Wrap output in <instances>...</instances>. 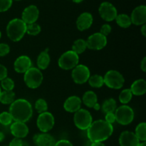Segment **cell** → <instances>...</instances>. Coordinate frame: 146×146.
Instances as JSON below:
<instances>
[{
	"label": "cell",
	"instance_id": "cell-1",
	"mask_svg": "<svg viewBox=\"0 0 146 146\" xmlns=\"http://www.w3.org/2000/svg\"><path fill=\"white\" fill-rule=\"evenodd\" d=\"M86 131L90 142H103L111 136L113 133V126L105 120H97L92 122Z\"/></svg>",
	"mask_w": 146,
	"mask_h": 146
},
{
	"label": "cell",
	"instance_id": "cell-2",
	"mask_svg": "<svg viewBox=\"0 0 146 146\" xmlns=\"http://www.w3.org/2000/svg\"><path fill=\"white\" fill-rule=\"evenodd\" d=\"M9 113L11 114L13 121L26 123L32 116V106L27 100L19 98L14 100L10 105Z\"/></svg>",
	"mask_w": 146,
	"mask_h": 146
},
{
	"label": "cell",
	"instance_id": "cell-3",
	"mask_svg": "<svg viewBox=\"0 0 146 146\" xmlns=\"http://www.w3.org/2000/svg\"><path fill=\"white\" fill-rule=\"evenodd\" d=\"M27 32V24L21 19H14L7 26V34L11 41L17 42L22 39Z\"/></svg>",
	"mask_w": 146,
	"mask_h": 146
},
{
	"label": "cell",
	"instance_id": "cell-4",
	"mask_svg": "<svg viewBox=\"0 0 146 146\" xmlns=\"http://www.w3.org/2000/svg\"><path fill=\"white\" fill-rule=\"evenodd\" d=\"M44 76L41 70L35 67H31L24 73V81L27 86L35 89L41 85Z\"/></svg>",
	"mask_w": 146,
	"mask_h": 146
},
{
	"label": "cell",
	"instance_id": "cell-5",
	"mask_svg": "<svg viewBox=\"0 0 146 146\" xmlns=\"http://www.w3.org/2000/svg\"><path fill=\"white\" fill-rule=\"evenodd\" d=\"M104 81V84L112 89H121L125 82L123 76L115 70H110L106 72Z\"/></svg>",
	"mask_w": 146,
	"mask_h": 146
},
{
	"label": "cell",
	"instance_id": "cell-6",
	"mask_svg": "<svg viewBox=\"0 0 146 146\" xmlns=\"http://www.w3.org/2000/svg\"><path fill=\"white\" fill-rule=\"evenodd\" d=\"M114 113L115 116V121L122 125H127L131 123L133 121L135 115L132 108L127 105H123L118 107L116 108Z\"/></svg>",
	"mask_w": 146,
	"mask_h": 146
},
{
	"label": "cell",
	"instance_id": "cell-7",
	"mask_svg": "<svg viewBox=\"0 0 146 146\" xmlns=\"http://www.w3.org/2000/svg\"><path fill=\"white\" fill-rule=\"evenodd\" d=\"M74 121L75 125L78 129L86 131L92 123L93 118L89 111L81 108L74 114Z\"/></svg>",
	"mask_w": 146,
	"mask_h": 146
},
{
	"label": "cell",
	"instance_id": "cell-8",
	"mask_svg": "<svg viewBox=\"0 0 146 146\" xmlns=\"http://www.w3.org/2000/svg\"><path fill=\"white\" fill-rule=\"evenodd\" d=\"M79 62V56L72 50L64 53L58 58V66L64 70H71L75 68Z\"/></svg>",
	"mask_w": 146,
	"mask_h": 146
},
{
	"label": "cell",
	"instance_id": "cell-9",
	"mask_svg": "<svg viewBox=\"0 0 146 146\" xmlns=\"http://www.w3.org/2000/svg\"><path fill=\"white\" fill-rule=\"evenodd\" d=\"M55 119L50 112H44L38 115L36 120V125L42 133H47L51 131L54 126Z\"/></svg>",
	"mask_w": 146,
	"mask_h": 146
},
{
	"label": "cell",
	"instance_id": "cell-10",
	"mask_svg": "<svg viewBox=\"0 0 146 146\" xmlns=\"http://www.w3.org/2000/svg\"><path fill=\"white\" fill-rule=\"evenodd\" d=\"M91 76L90 70L86 66L80 64L77 65L75 68H73L71 73V77L74 82L77 84H84L87 82Z\"/></svg>",
	"mask_w": 146,
	"mask_h": 146
},
{
	"label": "cell",
	"instance_id": "cell-11",
	"mask_svg": "<svg viewBox=\"0 0 146 146\" xmlns=\"http://www.w3.org/2000/svg\"><path fill=\"white\" fill-rule=\"evenodd\" d=\"M87 48L91 50L98 51L106 47L107 45V37L101 34L100 32L95 33L90 36L86 40Z\"/></svg>",
	"mask_w": 146,
	"mask_h": 146
},
{
	"label": "cell",
	"instance_id": "cell-12",
	"mask_svg": "<svg viewBox=\"0 0 146 146\" xmlns=\"http://www.w3.org/2000/svg\"><path fill=\"white\" fill-rule=\"evenodd\" d=\"M98 12L101 18L106 21H113L118 15L116 8L108 1L101 3L98 8Z\"/></svg>",
	"mask_w": 146,
	"mask_h": 146
},
{
	"label": "cell",
	"instance_id": "cell-13",
	"mask_svg": "<svg viewBox=\"0 0 146 146\" xmlns=\"http://www.w3.org/2000/svg\"><path fill=\"white\" fill-rule=\"evenodd\" d=\"M39 11L35 5H29L26 7L21 14V20L26 24H34L38 19Z\"/></svg>",
	"mask_w": 146,
	"mask_h": 146
},
{
	"label": "cell",
	"instance_id": "cell-14",
	"mask_svg": "<svg viewBox=\"0 0 146 146\" xmlns=\"http://www.w3.org/2000/svg\"><path fill=\"white\" fill-rule=\"evenodd\" d=\"M131 20L132 24L140 26L145 24L146 22V7L141 5L135 7L131 13Z\"/></svg>",
	"mask_w": 146,
	"mask_h": 146
},
{
	"label": "cell",
	"instance_id": "cell-15",
	"mask_svg": "<svg viewBox=\"0 0 146 146\" xmlns=\"http://www.w3.org/2000/svg\"><path fill=\"white\" fill-rule=\"evenodd\" d=\"M32 65L31 60L28 56L22 55L19 56L15 60L14 68L16 72L19 74H24L27 70L29 69Z\"/></svg>",
	"mask_w": 146,
	"mask_h": 146
},
{
	"label": "cell",
	"instance_id": "cell-16",
	"mask_svg": "<svg viewBox=\"0 0 146 146\" xmlns=\"http://www.w3.org/2000/svg\"><path fill=\"white\" fill-rule=\"evenodd\" d=\"M119 143L121 146H138L140 141L133 132L126 131L120 135Z\"/></svg>",
	"mask_w": 146,
	"mask_h": 146
},
{
	"label": "cell",
	"instance_id": "cell-17",
	"mask_svg": "<svg viewBox=\"0 0 146 146\" xmlns=\"http://www.w3.org/2000/svg\"><path fill=\"white\" fill-rule=\"evenodd\" d=\"M10 131L15 138H24L27 137L29 133V128L25 123L14 121L11 124Z\"/></svg>",
	"mask_w": 146,
	"mask_h": 146
},
{
	"label": "cell",
	"instance_id": "cell-18",
	"mask_svg": "<svg viewBox=\"0 0 146 146\" xmlns=\"http://www.w3.org/2000/svg\"><path fill=\"white\" fill-rule=\"evenodd\" d=\"M93 16L89 12H84L80 14L76 20V27L79 31H83L88 29L93 24Z\"/></svg>",
	"mask_w": 146,
	"mask_h": 146
},
{
	"label": "cell",
	"instance_id": "cell-19",
	"mask_svg": "<svg viewBox=\"0 0 146 146\" xmlns=\"http://www.w3.org/2000/svg\"><path fill=\"white\" fill-rule=\"evenodd\" d=\"M81 98L76 96H72L67 98L64 104V108L68 113H76L81 109Z\"/></svg>",
	"mask_w": 146,
	"mask_h": 146
},
{
	"label": "cell",
	"instance_id": "cell-20",
	"mask_svg": "<svg viewBox=\"0 0 146 146\" xmlns=\"http://www.w3.org/2000/svg\"><path fill=\"white\" fill-rule=\"evenodd\" d=\"M33 140L36 146H54L56 143L54 137L47 133L36 134L34 135Z\"/></svg>",
	"mask_w": 146,
	"mask_h": 146
},
{
	"label": "cell",
	"instance_id": "cell-21",
	"mask_svg": "<svg viewBox=\"0 0 146 146\" xmlns=\"http://www.w3.org/2000/svg\"><path fill=\"white\" fill-rule=\"evenodd\" d=\"M131 91L133 95L143 96L146 93V81L144 79H138L134 81L131 86Z\"/></svg>",
	"mask_w": 146,
	"mask_h": 146
},
{
	"label": "cell",
	"instance_id": "cell-22",
	"mask_svg": "<svg viewBox=\"0 0 146 146\" xmlns=\"http://www.w3.org/2000/svg\"><path fill=\"white\" fill-rule=\"evenodd\" d=\"M51 61L50 56L48 53V50L42 51L38 56L36 60V64L39 70H45L48 67Z\"/></svg>",
	"mask_w": 146,
	"mask_h": 146
},
{
	"label": "cell",
	"instance_id": "cell-23",
	"mask_svg": "<svg viewBox=\"0 0 146 146\" xmlns=\"http://www.w3.org/2000/svg\"><path fill=\"white\" fill-rule=\"evenodd\" d=\"M81 101L88 108H93L94 105L98 103V97L95 92L92 91H88L84 93Z\"/></svg>",
	"mask_w": 146,
	"mask_h": 146
},
{
	"label": "cell",
	"instance_id": "cell-24",
	"mask_svg": "<svg viewBox=\"0 0 146 146\" xmlns=\"http://www.w3.org/2000/svg\"><path fill=\"white\" fill-rule=\"evenodd\" d=\"M15 93L13 91H1L0 94V102L4 105H11L14 101Z\"/></svg>",
	"mask_w": 146,
	"mask_h": 146
},
{
	"label": "cell",
	"instance_id": "cell-25",
	"mask_svg": "<svg viewBox=\"0 0 146 146\" xmlns=\"http://www.w3.org/2000/svg\"><path fill=\"white\" fill-rule=\"evenodd\" d=\"M115 21L120 27L124 29L128 28L132 24L131 17L125 14H121L117 15Z\"/></svg>",
	"mask_w": 146,
	"mask_h": 146
},
{
	"label": "cell",
	"instance_id": "cell-26",
	"mask_svg": "<svg viewBox=\"0 0 146 146\" xmlns=\"http://www.w3.org/2000/svg\"><path fill=\"white\" fill-rule=\"evenodd\" d=\"M102 111L105 113H114L117 108L116 101L113 98H108L106 100L102 105Z\"/></svg>",
	"mask_w": 146,
	"mask_h": 146
},
{
	"label": "cell",
	"instance_id": "cell-27",
	"mask_svg": "<svg viewBox=\"0 0 146 146\" xmlns=\"http://www.w3.org/2000/svg\"><path fill=\"white\" fill-rule=\"evenodd\" d=\"M86 48V41L82 38H78L76 40L72 46V51L78 55L84 53Z\"/></svg>",
	"mask_w": 146,
	"mask_h": 146
},
{
	"label": "cell",
	"instance_id": "cell-28",
	"mask_svg": "<svg viewBox=\"0 0 146 146\" xmlns=\"http://www.w3.org/2000/svg\"><path fill=\"white\" fill-rule=\"evenodd\" d=\"M88 84L93 88H101L104 85V77L98 74H95L89 77L88 80Z\"/></svg>",
	"mask_w": 146,
	"mask_h": 146
},
{
	"label": "cell",
	"instance_id": "cell-29",
	"mask_svg": "<svg viewBox=\"0 0 146 146\" xmlns=\"http://www.w3.org/2000/svg\"><path fill=\"white\" fill-rule=\"evenodd\" d=\"M134 133L135 134L136 137L140 141H146V123L145 122L141 123L138 124L135 128V131Z\"/></svg>",
	"mask_w": 146,
	"mask_h": 146
},
{
	"label": "cell",
	"instance_id": "cell-30",
	"mask_svg": "<svg viewBox=\"0 0 146 146\" xmlns=\"http://www.w3.org/2000/svg\"><path fill=\"white\" fill-rule=\"evenodd\" d=\"M133 94L130 88H125L121 92L119 95V101L123 105L128 104L131 101Z\"/></svg>",
	"mask_w": 146,
	"mask_h": 146
},
{
	"label": "cell",
	"instance_id": "cell-31",
	"mask_svg": "<svg viewBox=\"0 0 146 146\" xmlns=\"http://www.w3.org/2000/svg\"><path fill=\"white\" fill-rule=\"evenodd\" d=\"M35 109L39 114L46 112L48 109V104L46 101L43 98H39L37 100L35 103Z\"/></svg>",
	"mask_w": 146,
	"mask_h": 146
},
{
	"label": "cell",
	"instance_id": "cell-32",
	"mask_svg": "<svg viewBox=\"0 0 146 146\" xmlns=\"http://www.w3.org/2000/svg\"><path fill=\"white\" fill-rule=\"evenodd\" d=\"M41 27L38 25V24H27V32L29 35L31 36H36L41 32Z\"/></svg>",
	"mask_w": 146,
	"mask_h": 146
},
{
	"label": "cell",
	"instance_id": "cell-33",
	"mask_svg": "<svg viewBox=\"0 0 146 146\" xmlns=\"http://www.w3.org/2000/svg\"><path fill=\"white\" fill-rule=\"evenodd\" d=\"M14 86V81L11 78L7 77L1 81V87L4 91H13Z\"/></svg>",
	"mask_w": 146,
	"mask_h": 146
},
{
	"label": "cell",
	"instance_id": "cell-34",
	"mask_svg": "<svg viewBox=\"0 0 146 146\" xmlns=\"http://www.w3.org/2000/svg\"><path fill=\"white\" fill-rule=\"evenodd\" d=\"M12 117H11V114L9 112H2L0 113V123L3 125H11L12 123Z\"/></svg>",
	"mask_w": 146,
	"mask_h": 146
},
{
	"label": "cell",
	"instance_id": "cell-35",
	"mask_svg": "<svg viewBox=\"0 0 146 146\" xmlns=\"http://www.w3.org/2000/svg\"><path fill=\"white\" fill-rule=\"evenodd\" d=\"M12 5V0H0V12H4L9 9Z\"/></svg>",
	"mask_w": 146,
	"mask_h": 146
},
{
	"label": "cell",
	"instance_id": "cell-36",
	"mask_svg": "<svg viewBox=\"0 0 146 146\" xmlns=\"http://www.w3.org/2000/svg\"><path fill=\"white\" fill-rule=\"evenodd\" d=\"M10 52L9 46L5 43L0 44V56L3 57L7 56Z\"/></svg>",
	"mask_w": 146,
	"mask_h": 146
},
{
	"label": "cell",
	"instance_id": "cell-37",
	"mask_svg": "<svg viewBox=\"0 0 146 146\" xmlns=\"http://www.w3.org/2000/svg\"><path fill=\"white\" fill-rule=\"evenodd\" d=\"M111 30L112 29H111V26L108 24H105L101 27V29H100V33L105 36H107L111 32Z\"/></svg>",
	"mask_w": 146,
	"mask_h": 146
},
{
	"label": "cell",
	"instance_id": "cell-38",
	"mask_svg": "<svg viewBox=\"0 0 146 146\" xmlns=\"http://www.w3.org/2000/svg\"><path fill=\"white\" fill-rule=\"evenodd\" d=\"M105 121H106L108 123L112 125L113 123L115 122V113H106Z\"/></svg>",
	"mask_w": 146,
	"mask_h": 146
},
{
	"label": "cell",
	"instance_id": "cell-39",
	"mask_svg": "<svg viewBox=\"0 0 146 146\" xmlns=\"http://www.w3.org/2000/svg\"><path fill=\"white\" fill-rule=\"evenodd\" d=\"M7 69L4 65L0 64V81H2L7 77Z\"/></svg>",
	"mask_w": 146,
	"mask_h": 146
},
{
	"label": "cell",
	"instance_id": "cell-40",
	"mask_svg": "<svg viewBox=\"0 0 146 146\" xmlns=\"http://www.w3.org/2000/svg\"><path fill=\"white\" fill-rule=\"evenodd\" d=\"M23 145H24V141L21 138H14L9 143V146H23Z\"/></svg>",
	"mask_w": 146,
	"mask_h": 146
},
{
	"label": "cell",
	"instance_id": "cell-41",
	"mask_svg": "<svg viewBox=\"0 0 146 146\" xmlns=\"http://www.w3.org/2000/svg\"><path fill=\"white\" fill-rule=\"evenodd\" d=\"M54 146H74L73 144L68 140H60L56 142Z\"/></svg>",
	"mask_w": 146,
	"mask_h": 146
},
{
	"label": "cell",
	"instance_id": "cell-42",
	"mask_svg": "<svg viewBox=\"0 0 146 146\" xmlns=\"http://www.w3.org/2000/svg\"><path fill=\"white\" fill-rule=\"evenodd\" d=\"M141 68L143 72L146 71V57H144L143 58L142 61L141 63Z\"/></svg>",
	"mask_w": 146,
	"mask_h": 146
},
{
	"label": "cell",
	"instance_id": "cell-43",
	"mask_svg": "<svg viewBox=\"0 0 146 146\" xmlns=\"http://www.w3.org/2000/svg\"><path fill=\"white\" fill-rule=\"evenodd\" d=\"M141 33H142L143 36L145 37L146 36V25H145V24H143V25L142 26V27H141Z\"/></svg>",
	"mask_w": 146,
	"mask_h": 146
},
{
	"label": "cell",
	"instance_id": "cell-44",
	"mask_svg": "<svg viewBox=\"0 0 146 146\" xmlns=\"http://www.w3.org/2000/svg\"><path fill=\"white\" fill-rule=\"evenodd\" d=\"M90 146H106L105 144L103 143L102 142H95V143H91V145Z\"/></svg>",
	"mask_w": 146,
	"mask_h": 146
},
{
	"label": "cell",
	"instance_id": "cell-45",
	"mask_svg": "<svg viewBox=\"0 0 146 146\" xmlns=\"http://www.w3.org/2000/svg\"><path fill=\"white\" fill-rule=\"evenodd\" d=\"M93 108H94L96 111H99V110L101 109V106H100V104H98V103H96V104L94 105V106L93 107Z\"/></svg>",
	"mask_w": 146,
	"mask_h": 146
},
{
	"label": "cell",
	"instance_id": "cell-46",
	"mask_svg": "<svg viewBox=\"0 0 146 146\" xmlns=\"http://www.w3.org/2000/svg\"><path fill=\"white\" fill-rule=\"evenodd\" d=\"M4 138H5V136H4V133H2V132H1V131H0V143L2 142V141H4Z\"/></svg>",
	"mask_w": 146,
	"mask_h": 146
},
{
	"label": "cell",
	"instance_id": "cell-47",
	"mask_svg": "<svg viewBox=\"0 0 146 146\" xmlns=\"http://www.w3.org/2000/svg\"><path fill=\"white\" fill-rule=\"evenodd\" d=\"M138 146H146V142H145V141H144V142L140 143Z\"/></svg>",
	"mask_w": 146,
	"mask_h": 146
},
{
	"label": "cell",
	"instance_id": "cell-48",
	"mask_svg": "<svg viewBox=\"0 0 146 146\" xmlns=\"http://www.w3.org/2000/svg\"><path fill=\"white\" fill-rule=\"evenodd\" d=\"M72 1L75 3H81V2H82L84 0H72Z\"/></svg>",
	"mask_w": 146,
	"mask_h": 146
},
{
	"label": "cell",
	"instance_id": "cell-49",
	"mask_svg": "<svg viewBox=\"0 0 146 146\" xmlns=\"http://www.w3.org/2000/svg\"><path fill=\"white\" fill-rule=\"evenodd\" d=\"M1 31H0V38H1Z\"/></svg>",
	"mask_w": 146,
	"mask_h": 146
},
{
	"label": "cell",
	"instance_id": "cell-50",
	"mask_svg": "<svg viewBox=\"0 0 146 146\" xmlns=\"http://www.w3.org/2000/svg\"><path fill=\"white\" fill-rule=\"evenodd\" d=\"M1 86H0V94H1Z\"/></svg>",
	"mask_w": 146,
	"mask_h": 146
},
{
	"label": "cell",
	"instance_id": "cell-51",
	"mask_svg": "<svg viewBox=\"0 0 146 146\" xmlns=\"http://www.w3.org/2000/svg\"><path fill=\"white\" fill-rule=\"evenodd\" d=\"M15 1H21V0H15Z\"/></svg>",
	"mask_w": 146,
	"mask_h": 146
}]
</instances>
